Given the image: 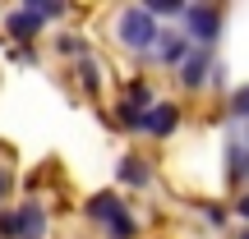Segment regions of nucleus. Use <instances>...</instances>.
<instances>
[{"label":"nucleus","mask_w":249,"mask_h":239,"mask_svg":"<svg viewBox=\"0 0 249 239\" xmlns=\"http://www.w3.org/2000/svg\"><path fill=\"white\" fill-rule=\"evenodd\" d=\"M88 216L102 225V230H107V239H134V235H139V221L124 212V203L111 193V189L88 198Z\"/></svg>","instance_id":"1"},{"label":"nucleus","mask_w":249,"mask_h":239,"mask_svg":"<svg viewBox=\"0 0 249 239\" xmlns=\"http://www.w3.org/2000/svg\"><path fill=\"white\" fill-rule=\"evenodd\" d=\"M116 37H120V46H129V51H152L157 37H161V28H157V18H152L143 5H129V9H120V18H116Z\"/></svg>","instance_id":"2"},{"label":"nucleus","mask_w":249,"mask_h":239,"mask_svg":"<svg viewBox=\"0 0 249 239\" xmlns=\"http://www.w3.org/2000/svg\"><path fill=\"white\" fill-rule=\"evenodd\" d=\"M185 37L198 46V51H208V46L217 42V32H222V9L217 5H185Z\"/></svg>","instance_id":"3"},{"label":"nucleus","mask_w":249,"mask_h":239,"mask_svg":"<svg viewBox=\"0 0 249 239\" xmlns=\"http://www.w3.org/2000/svg\"><path fill=\"white\" fill-rule=\"evenodd\" d=\"M176 124H180V106L176 101H152V106L143 111L139 129L152 133V138H166V133H176Z\"/></svg>","instance_id":"4"},{"label":"nucleus","mask_w":249,"mask_h":239,"mask_svg":"<svg viewBox=\"0 0 249 239\" xmlns=\"http://www.w3.org/2000/svg\"><path fill=\"white\" fill-rule=\"evenodd\" d=\"M226 179H231L235 189H245V179H249V147L240 138L226 143Z\"/></svg>","instance_id":"5"},{"label":"nucleus","mask_w":249,"mask_h":239,"mask_svg":"<svg viewBox=\"0 0 249 239\" xmlns=\"http://www.w3.org/2000/svg\"><path fill=\"white\" fill-rule=\"evenodd\" d=\"M208 64H213V55H208V51H189L185 64H180V83H185L189 92L203 88V83H208Z\"/></svg>","instance_id":"6"},{"label":"nucleus","mask_w":249,"mask_h":239,"mask_svg":"<svg viewBox=\"0 0 249 239\" xmlns=\"http://www.w3.org/2000/svg\"><path fill=\"white\" fill-rule=\"evenodd\" d=\"M157 55H161V64H185V55H189V37L185 32H161L157 37Z\"/></svg>","instance_id":"7"},{"label":"nucleus","mask_w":249,"mask_h":239,"mask_svg":"<svg viewBox=\"0 0 249 239\" xmlns=\"http://www.w3.org/2000/svg\"><path fill=\"white\" fill-rule=\"evenodd\" d=\"M14 225H18V239H42L46 235V212L37 203H28L23 212H14Z\"/></svg>","instance_id":"8"},{"label":"nucleus","mask_w":249,"mask_h":239,"mask_svg":"<svg viewBox=\"0 0 249 239\" xmlns=\"http://www.w3.org/2000/svg\"><path fill=\"white\" fill-rule=\"evenodd\" d=\"M37 28H42V18L33 14V9H14V14H9V37H18V42H28V37H37Z\"/></svg>","instance_id":"9"},{"label":"nucleus","mask_w":249,"mask_h":239,"mask_svg":"<svg viewBox=\"0 0 249 239\" xmlns=\"http://www.w3.org/2000/svg\"><path fill=\"white\" fill-rule=\"evenodd\" d=\"M116 175H120V184H134V189H143V184L152 179V170H148V161H139V157H124Z\"/></svg>","instance_id":"10"},{"label":"nucleus","mask_w":249,"mask_h":239,"mask_svg":"<svg viewBox=\"0 0 249 239\" xmlns=\"http://www.w3.org/2000/svg\"><path fill=\"white\" fill-rule=\"evenodd\" d=\"M79 74H83V88H88V92L102 88V64H97V60H88V55H83V60H79Z\"/></svg>","instance_id":"11"},{"label":"nucleus","mask_w":249,"mask_h":239,"mask_svg":"<svg viewBox=\"0 0 249 239\" xmlns=\"http://www.w3.org/2000/svg\"><path fill=\"white\" fill-rule=\"evenodd\" d=\"M143 9H148L152 18H157V14H185V5H180V0H148Z\"/></svg>","instance_id":"12"},{"label":"nucleus","mask_w":249,"mask_h":239,"mask_svg":"<svg viewBox=\"0 0 249 239\" xmlns=\"http://www.w3.org/2000/svg\"><path fill=\"white\" fill-rule=\"evenodd\" d=\"M231 115L249 120V83H245V88H235V97H231Z\"/></svg>","instance_id":"13"},{"label":"nucleus","mask_w":249,"mask_h":239,"mask_svg":"<svg viewBox=\"0 0 249 239\" xmlns=\"http://www.w3.org/2000/svg\"><path fill=\"white\" fill-rule=\"evenodd\" d=\"M55 51H65V55H83V37H55Z\"/></svg>","instance_id":"14"},{"label":"nucleus","mask_w":249,"mask_h":239,"mask_svg":"<svg viewBox=\"0 0 249 239\" xmlns=\"http://www.w3.org/2000/svg\"><path fill=\"white\" fill-rule=\"evenodd\" d=\"M9 189H14V175H9V166H0V203L9 198Z\"/></svg>","instance_id":"15"},{"label":"nucleus","mask_w":249,"mask_h":239,"mask_svg":"<svg viewBox=\"0 0 249 239\" xmlns=\"http://www.w3.org/2000/svg\"><path fill=\"white\" fill-rule=\"evenodd\" d=\"M203 216H208V225H222V221H226V212H222L217 203H208V207H203Z\"/></svg>","instance_id":"16"},{"label":"nucleus","mask_w":249,"mask_h":239,"mask_svg":"<svg viewBox=\"0 0 249 239\" xmlns=\"http://www.w3.org/2000/svg\"><path fill=\"white\" fill-rule=\"evenodd\" d=\"M235 212H240L245 221H249V193H240V203H235Z\"/></svg>","instance_id":"17"},{"label":"nucleus","mask_w":249,"mask_h":239,"mask_svg":"<svg viewBox=\"0 0 249 239\" xmlns=\"http://www.w3.org/2000/svg\"><path fill=\"white\" fill-rule=\"evenodd\" d=\"M245 133H249V129H245Z\"/></svg>","instance_id":"18"},{"label":"nucleus","mask_w":249,"mask_h":239,"mask_svg":"<svg viewBox=\"0 0 249 239\" xmlns=\"http://www.w3.org/2000/svg\"><path fill=\"white\" fill-rule=\"evenodd\" d=\"M245 239H249V235H245Z\"/></svg>","instance_id":"19"}]
</instances>
